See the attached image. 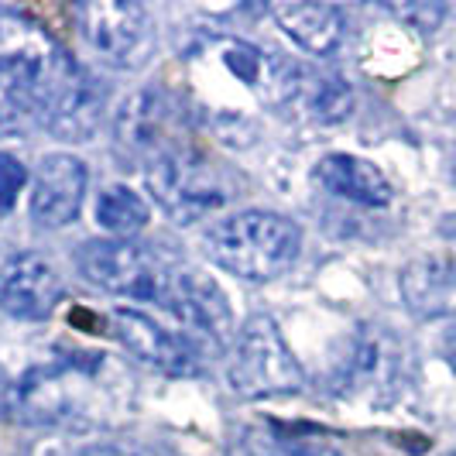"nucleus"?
Returning <instances> with one entry per match:
<instances>
[{
	"mask_svg": "<svg viewBox=\"0 0 456 456\" xmlns=\"http://www.w3.org/2000/svg\"><path fill=\"white\" fill-rule=\"evenodd\" d=\"M11 409H14V388H11L7 374L0 370V415H7Z\"/></svg>",
	"mask_w": 456,
	"mask_h": 456,
	"instance_id": "4be33fe9",
	"label": "nucleus"
},
{
	"mask_svg": "<svg viewBox=\"0 0 456 456\" xmlns=\"http://www.w3.org/2000/svg\"><path fill=\"white\" fill-rule=\"evenodd\" d=\"M409 378V346L381 322H361L340 343L330 367V391L364 409H385Z\"/></svg>",
	"mask_w": 456,
	"mask_h": 456,
	"instance_id": "7ed1b4c3",
	"label": "nucleus"
},
{
	"mask_svg": "<svg viewBox=\"0 0 456 456\" xmlns=\"http://www.w3.org/2000/svg\"><path fill=\"white\" fill-rule=\"evenodd\" d=\"M172 127V96L161 86H141L114 114V141L120 151L148 161L165 151V134Z\"/></svg>",
	"mask_w": 456,
	"mask_h": 456,
	"instance_id": "ddd939ff",
	"label": "nucleus"
},
{
	"mask_svg": "<svg viewBox=\"0 0 456 456\" xmlns=\"http://www.w3.org/2000/svg\"><path fill=\"white\" fill-rule=\"evenodd\" d=\"M76 24H79V35L86 38V45L114 69L124 72H134L144 69L155 59V24L151 14L131 4V0H90V4H79L76 11Z\"/></svg>",
	"mask_w": 456,
	"mask_h": 456,
	"instance_id": "0eeeda50",
	"label": "nucleus"
},
{
	"mask_svg": "<svg viewBox=\"0 0 456 456\" xmlns=\"http://www.w3.org/2000/svg\"><path fill=\"white\" fill-rule=\"evenodd\" d=\"M159 302L183 322L185 330L200 333L213 343H227L233 330V313L224 296V289L200 268H183L175 265V272L168 274V285L161 292Z\"/></svg>",
	"mask_w": 456,
	"mask_h": 456,
	"instance_id": "9d476101",
	"label": "nucleus"
},
{
	"mask_svg": "<svg viewBox=\"0 0 456 456\" xmlns=\"http://www.w3.org/2000/svg\"><path fill=\"white\" fill-rule=\"evenodd\" d=\"M272 103L289 107L298 117L316 120V124H340L354 114V90L340 76L278 59L274 62Z\"/></svg>",
	"mask_w": 456,
	"mask_h": 456,
	"instance_id": "1a4fd4ad",
	"label": "nucleus"
},
{
	"mask_svg": "<svg viewBox=\"0 0 456 456\" xmlns=\"http://www.w3.org/2000/svg\"><path fill=\"white\" fill-rule=\"evenodd\" d=\"M103 90L42 21L0 7V124H38L62 141H90Z\"/></svg>",
	"mask_w": 456,
	"mask_h": 456,
	"instance_id": "f257e3e1",
	"label": "nucleus"
},
{
	"mask_svg": "<svg viewBox=\"0 0 456 456\" xmlns=\"http://www.w3.org/2000/svg\"><path fill=\"white\" fill-rule=\"evenodd\" d=\"M313 179L322 192L340 196L346 203L370 206V209H381L391 203V183L385 179V172L367 159H357V155H343V151L326 155L313 168Z\"/></svg>",
	"mask_w": 456,
	"mask_h": 456,
	"instance_id": "dca6fc26",
	"label": "nucleus"
},
{
	"mask_svg": "<svg viewBox=\"0 0 456 456\" xmlns=\"http://www.w3.org/2000/svg\"><path fill=\"white\" fill-rule=\"evenodd\" d=\"M395 18H402V21L409 24V28H419V31H436L443 18H446V7L443 4H391L388 7Z\"/></svg>",
	"mask_w": 456,
	"mask_h": 456,
	"instance_id": "aec40b11",
	"label": "nucleus"
},
{
	"mask_svg": "<svg viewBox=\"0 0 456 456\" xmlns=\"http://www.w3.org/2000/svg\"><path fill=\"white\" fill-rule=\"evenodd\" d=\"M209 261L244 281H274L302 254V230L272 209H240L206 227Z\"/></svg>",
	"mask_w": 456,
	"mask_h": 456,
	"instance_id": "f03ea898",
	"label": "nucleus"
},
{
	"mask_svg": "<svg viewBox=\"0 0 456 456\" xmlns=\"http://www.w3.org/2000/svg\"><path fill=\"white\" fill-rule=\"evenodd\" d=\"M450 456H456V453H450Z\"/></svg>",
	"mask_w": 456,
	"mask_h": 456,
	"instance_id": "393cba45",
	"label": "nucleus"
},
{
	"mask_svg": "<svg viewBox=\"0 0 456 456\" xmlns=\"http://www.w3.org/2000/svg\"><path fill=\"white\" fill-rule=\"evenodd\" d=\"M439 350H443V361L450 364V370L456 374V320L453 326L443 333V340H439Z\"/></svg>",
	"mask_w": 456,
	"mask_h": 456,
	"instance_id": "412c9836",
	"label": "nucleus"
},
{
	"mask_svg": "<svg viewBox=\"0 0 456 456\" xmlns=\"http://www.w3.org/2000/svg\"><path fill=\"white\" fill-rule=\"evenodd\" d=\"M24 183H28V168L18 155L0 151V213L14 209V203L21 200Z\"/></svg>",
	"mask_w": 456,
	"mask_h": 456,
	"instance_id": "6ab92c4d",
	"label": "nucleus"
},
{
	"mask_svg": "<svg viewBox=\"0 0 456 456\" xmlns=\"http://www.w3.org/2000/svg\"><path fill=\"white\" fill-rule=\"evenodd\" d=\"M227 381L240 398L265 402L305 388V374L272 316H251L230 346Z\"/></svg>",
	"mask_w": 456,
	"mask_h": 456,
	"instance_id": "20e7f679",
	"label": "nucleus"
},
{
	"mask_svg": "<svg viewBox=\"0 0 456 456\" xmlns=\"http://www.w3.org/2000/svg\"><path fill=\"white\" fill-rule=\"evenodd\" d=\"M86 185L90 172L86 161L66 155V151H52L38 161L35 168V183H31V220L45 230H62L79 220L83 200H86Z\"/></svg>",
	"mask_w": 456,
	"mask_h": 456,
	"instance_id": "9b49d317",
	"label": "nucleus"
},
{
	"mask_svg": "<svg viewBox=\"0 0 456 456\" xmlns=\"http://www.w3.org/2000/svg\"><path fill=\"white\" fill-rule=\"evenodd\" d=\"M254 453L257 456H346L333 443L320 439V436H302L296 429H285V426H272V433L261 436V443H257Z\"/></svg>",
	"mask_w": 456,
	"mask_h": 456,
	"instance_id": "a211bd4d",
	"label": "nucleus"
},
{
	"mask_svg": "<svg viewBox=\"0 0 456 456\" xmlns=\"http://www.w3.org/2000/svg\"><path fill=\"white\" fill-rule=\"evenodd\" d=\"M107 333L120 340V346L141 361V364L155 367L161 374H172V378H192L203 370L200 361V350L196 343L165 330L159 320H151L148 313L141 309H110L107 313Z\"/></svg>",
	"mask_w": 456,
	"mask_h": 456,
	"instance_id": "6e6552de",
	"label": "nucleus"
},
{
	"mask_svg": "<svg viewBox=\"0 0 456 456\" xmlns=\"http://www.w3.org/2000/svg\"><path fill=\"white\" fill-rule=\"evenodd\" d=\"M72 456H134V453H127L120 446H86V450H79V453Z\"/></svg>",
	"mask_w": 456,
	"mask_h": 456,
	"instance_id": "5701e85b",
	"label": "nucleus"
},
{
	"mask_svg": "<svg viewBox=\"0 0 456 456\" xmlns=\"http://www.w3.org/2000/svg\"><path fill=\"white\" fill-rule=\"evenodd\" d=\"M402 298L419 320H456V254H422L409 261Z\"/></svg>",
	"mask_w": 456,
	"mask_h": 456,
	"instance_id": "4468645a",
	"label": "nucleus"
},
{
	"mask_svg": "<svg viewBox=\"0 0 456 456\" xmlns=\"http://www.w3.org/2000/svg\"><path fill=\"white\" fill-rule=\"evenodd\" d=\"M76 272L79 278L107 292V296L137 298V302H159L168 274L175 272V261H168L161 251L141 240H86L76 251Z\"/></svg>",
	"mask_w": 456,
	"mask_h": 456,
	"instance_id": "39448f33",
	"label": "nucleus"
},
{
	"mask_svg": "<svg viewBox=\"0 0 456 456\" xmlns=\"http://www.w3.org/2000/svg\"><path fill=\"white\" fill-rule=\"evenodd\" d=\"M93 209H96V224L107 233L120 237V240H131L151 220L148 203L141 200V192H134L131 185H103Z\"/></svg>",
	"mask_w": 456,
	"mask_h": 456,
	"instance_id": "f3484780",
	"label": "nucleus"
},
{
	"mask_svg": "<svg viewBox=\"0 0 456 456\" xmlns=\"http://www.w3.org/2000/svg\"><path fill=\"white\" fill-rule=\"evenodd\" d=\"M148 192L155 196L161 213L175 224H196L213 216L227 203V189L216 179V172L206 165L203 155L192 148H165L144 168Z\"/></svg>",
	"mask_w": 456,
	"mask_h": 456,
	"instance_id": "423d86ee",
	"label": "nucleus"
},
{
	"mask_svg": "<svg viewBox=\"0 0 456 456\" xmlns=\"http://www.w3.org/2000/svg\"><path fill=\"white\" fill-rule=\"evenodd\" d=\"M453 224H456V216H453Z\"/></svg>",
	"mask_w": 456,
	"mask_h": 456,
	"instance_id": "b1692460",
	"label": "nucleus"
},
{
	"mask_svg": "<svg viewBox=\"0 0 456 456\" xmlns=\"http://www.w3.org/2000/svg\"><path fill=\"white\" fill-rule=\"evenodd\" d=\"M62 302V278L42 254L18 251L0 265V309L14 320L42 322Z\"/></svg>",
	"mask_w": 456,
	"mask_h": 456,
	"instance_id": "f8f14e48",
	"label": "nucleus"
},
{
	"mask_svg": "<svg viewBox=\"0 0 456 456\" xmlns=\"http://www.w3.org/2000/svg\"><path fill=\"white\" fill-rule=\"evenodd\" d=\"M274 24L309 55H337L346 42V18L333 4H305V0H289V4H272Z\"/></svg>",
	"mask_w": 456,
	"mask_h": 456,
	"instance_id": "2eb2a0df",
	"label": "nucleus"
}]
</instances>
